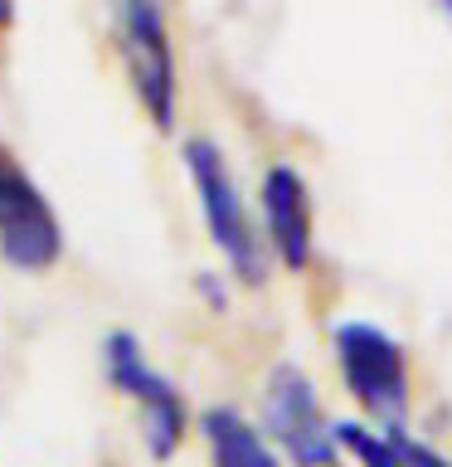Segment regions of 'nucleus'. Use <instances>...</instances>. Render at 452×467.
<instances>
[{"label": "nucleus", "mask_w": 452, "mask_h": 467, "mask_svg": "<svg viewBox=\"0 0 452 467\" xmlns=\"http://www.w3.org/2000/svg\"><path fill=\"white\" fill-rule=\"evenodd\" d=\"M180 161H185L190 185H195L204 234H210V244L219 248V258L229 263V277L243 283V287H268L277 263L268 254L258 214L248 210V195H243L239 175H233V166H229L224 146H219L214 137H185Z\"/></svg>", "instance_id": "obj_1"}, {"label": "nucleus", "mask_w": 452, "mask_h": 467, "mask_svg": "<svg viewBox=\"0 0 452 467\" xmlns=\"http://www.w3.org/2000/svg\"><path fill=\"white\" fill-rule=\"evenodd\" d=\"M331 360L341 375V389L375 429H408V404H414V370L399 336H389L370 317L331 321Z\"/></svg>", "instance_id": "obj_2"}, {"label": "nucleus", "mask_w": 452, "mask_h": 467, "mask_svg": "<svg viewBox=\"0 0 452 467\" xmlns=\"http://www.w3.org/2000/svg\"><path fill=\"white\" fill-rule=\"evenodd\" d=\"M102 375H108V385L122 394V400L137 409V438L146 448V458L151 462H170L175 452H180L185 433H190V404L180 385L156 370L151 356H146L141 336L127 331V327H112L102 336Z\"/></svg>", "instance_id": "obj_3"}, {"label": "nucleus", "mask_w": 452, "mask_h": 467, "mask_svg": "<svg viewBox=\"0 0 452 467\" xmlns=\"http://www.w3.org/2000/svg\"><path fill=\"white\" fill-rule=\"evenodd\" d=\"M112 44L122 58L127 88L156 131H175L180 117V64H175V39L166 10L151 0H127L112 10Z\"/></svg>", "instance_id": "obj_4"}, {"label": "nucleus", "mask_w": 452, "mask_h": 467, "mask_svg": "<svg viewBox=\"0 0 452 467\" xmlns=\"http://www.w3.org/2000/svg\"><path fill=\"white\" fill-rule=\"evenodd\" d=\"M262 433L277 443L287 467H341V443H335V419L321 400L316 379L297 360H277L262 379Z\"/></svg>", "instance_id": "obj_5"}, {"label": "nucleus", "mask_w": 452, "mask_h": 467, "mask_svg": "<svg viewBox=\"0 0 452 467\" xmlns=\"http://www.w3.org/2000/svg\"><path fill=\"white\" fill-rule=\"evenodd\" d=\"M58 258H64V219L44 185L0 146V263L39 277Z\"/></svg>", "instance_id": "obj_6"}, {"label": "nucleus", "mask_w": 452, "mask_h": 467, "mask_svg": "<svg viewBox=\"0 0 452 467\" xmlns=\"http://www.w3.org/2000/svg\"><path fill=\"white\" fill-rule=\"evenodd\" d=\"M258 224L268 239V254L277 268L306 273L316 258V210L312 185L292 161H272L258 181Z\"/></svg>", "instance_id": "obj_7"}, {"label": "nucleus", "mask_w": 452, "mask_h": 467, "mask_svg": "<svg viewBox=\"0 0 452 467\" xmlns=\"http://www.w3.org/2000/svg\"><path fill=\"white\" fill-rule=\"evenodd\" d=\"M195 429L210 467H287L262 423L248 419L239 404H204L195 414Z\"/></svg>", "instance_id": "obj_8"}, {"label": "nucleus", "mask_w": 452, "mask_h": 467, "mask_svg": "<svg viewBox=\"0 0 452 467\" xmlns=\"http://www.w3.org/2000/svg\"><path fill=\"white\" fill-rule=\"evenodd\" d=\"M335 443H341V458H355L360 467H408L404 429H375L365 419H335Z\"/></svg>", "instance_id": "obj_9"}, {"label": "nucleus", "mask_w": 452, "mask_h": 467, "mask_svg": "<svg viewBox=\"0 0 452 467\" xmlns=\"http://www.w3.org/2000/svg\"><path fill=\"white\" fill-rule=\"evenodd\" d=\"M195 283H200V292H204V297H210V306H214V312H224V306H229V283H224V277H214V273H200Z\"/></svg>", "instance_id": "obj_10"}]
</instances>
